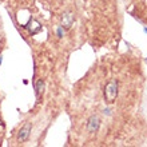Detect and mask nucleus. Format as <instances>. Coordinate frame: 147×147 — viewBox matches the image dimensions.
I'll list each match as a JSON object with an SVG mask.
<instances>
[{"label":"nucleus","instance_id":"1","mask_svg":"<svg viewBox=\"0 0 147 147\" xmlns=\"http://www.w3.org/2000/svg\"><path fill=\"white\" fill-rule=\"evenodd\" d=\"M118 94H119V83H118L116 79H112V80H110L105 87V92H103V95H105L106 103L112 105V103L116 100Z\"/></svg>","mask_w":147,"mask_h":147},{"label":"nucleus","instance_id":"2","mask_svg":"<svg viewBox=\"0 0 147 147\" xmlns=\"http://www.w3.org/2000/svg\"><path fill=\"white\" fill-rule=\"evenodd\" d=\"M31 131H32V123L31 122H26L23 124V127L19 130L18 132V142L19 143H24L30 139V135H31Z\"/></svg>","mask_w":147,"mask_h":147},{"label":"nucleus","instance_id":"3","mask_svg":"<svg viewBox=\"0 0 147 147\" xmlns=\"http://www.w3.org/2000/svg\"><path fill=\"white\" fill-rule=\"evenodd\" d=\"M100 123L102 120L100 118L98 115H91L87 120V124H86V128H87V131L90 134H95V132L99 131V128H100Z\"/></svg>","mask_w":147,"mask_h":147},{"label":"nucleus","instance_id":"4","mask_svg":"<svg viewBox=\"0 0 147 147\" xmlns=\"http://www.w3.org/2000/svg\"><path fill=\"white\" fill-rule=\"evenodd\" d=\"M75 22V13L71 11H67L62 15V27L64 30H70Z\"/></svg>","mask_w":147,"mask_h":147},{"label":"nucleus","instance_id":"5","mask_svg":"<svg viewBox=\"0 0 147 147\" xmlns=\"http://www.w3.org/2000/svg\"><path fill=\"white\" fill-rule=\"evenodd\" d=\"M44 88H46V82L43 80V79H38L36 82H34V90H35L36 99H39V98L43 95Z\"/></svg>","mask_w":147,"mask_h":147},{"label":"nucleus","instance_id":"6","mask_svg":"<svg viewBox=\"0 0 147 147\" xmlns=\"http://www.w3.org/2000/svg\"><path fill=\"white\" fill-rule=\"evenodd\" d=\"M56 36H58L59 39H62L63 36H64V28H63L62 26H59V27L56 28Z\"/></svg>","mask_w":147,"mask_h":147},{"label":"nucleus","instance_id":"7","mask_svg":"<svg viewBox=\"0 0 147 147\" xmlns=\"http://www.w3.org/2000/svg\"><path fill=\"white\" fill-rule=\"evenodd\" d=\"M103 115H107V116H111L112 115V110L110 109V107H106L105 110H103Z\"/></svg>","mask_w":147,"mask_h":147},{"label":"nucleus","instance_id":"8","mask_svg":"<svg viewBox=\"0 0 147 147\" xmlns=\"http://www.w3.org/2000/svg\"><path fill=\"white\" fill-rule=\"evenodd\" d=\"M1 62H3V55H0V66H1Z\"/></svg>","mask_w":147,"mask_h":147},{"label":"nucleus","instance_id":"9","mask_svg":"<svg viewBox=\"0 0 147 147\" xmlns=\"http://www.w3.org/2000/svg\"><path fill=\"white\" fill-rule=\"evenodd\" d=\"M143 31H144V32H146V34H147V27H144V28H143Z\"/></svg>","mask_w":147,"mask_h":147},{"label":"nucleus","instance_id":"10","mask_svg":"<svg viewBox=\"0 0 147 147\" xmlns=\"http://www.w3.org/2000/svg\"><path fill=\"white\" fill-rule=\"evenodd\" d=\"M0 126H3V122H1V118H0Z\"/></svg>","mask_w":147,"mask_h":147},{"label":"nucleus","instance_id":"11","mask_svg":"<svg viewBox=\"0 0 147 147\" xmlns=\"http://www.w3.org/2000/svg\"><path fill=\"white\" fill-rule=\"evenodd\" d=\"M144 60H146V63H147V58H146V59H144Z\"/></svg>","mask_w":147,"mask_h":147}]
</instances>
